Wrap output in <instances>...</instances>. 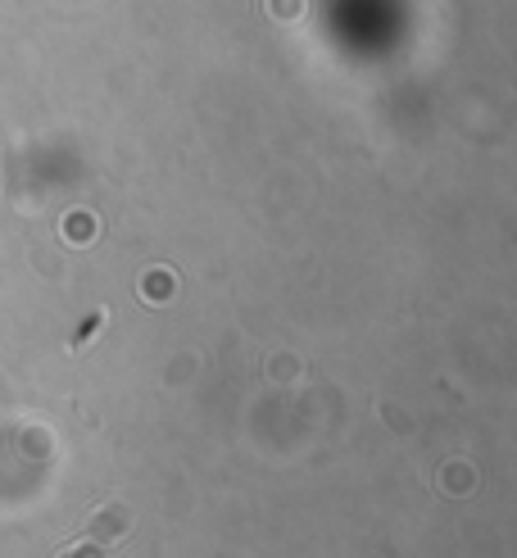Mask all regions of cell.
I'll return each mask as SVG.
<instances>
[{"label":"cell","mask_w":517,"mask_h":558,"mask_svg":"<svg viewBox=\"0 0 517 558\" xmlns=\"http://www.w3.org/2000/svg\"><path fill=\"white\" fill-rule=\"evenodd\" d=\"M82 549H86V554H68V558H100V554H95L91 545H82Z\"/></svg>","instance_id":"obj_1"}]
</instances>
